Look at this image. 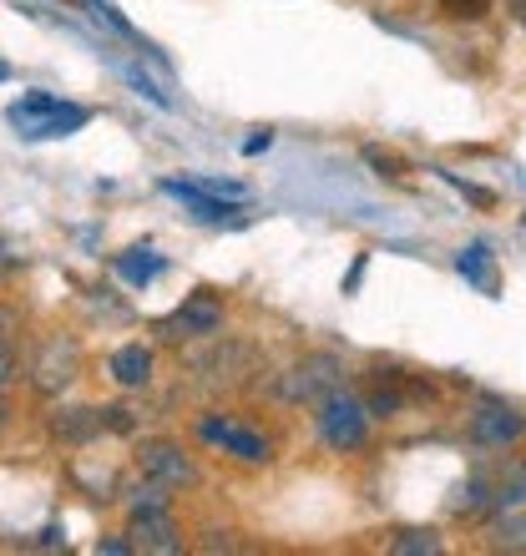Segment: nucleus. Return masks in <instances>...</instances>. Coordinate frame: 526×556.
Listing matches in <instances>:
<instances>
[{
	"instance_id": "obj_1",
	"label": "nucleus",
	"mask_w": 526,
	"mask_h": 556,
	"mask_svg": "<svg viewBox=\"0 0 526 556\" xmlns=\"http://www.w3.org/2000/svg\"><path fill=\"white\" fill-rule=\"evenodd\" d=\"M370 405L354 390H329V395L314 405V430H320V440L329 445V451H339V455H350V451H360L370 440Z\"/></svg>"
},
{
	"instance_id": "obj_2",
	"label": "nucleus",
	"mask_w": 526,
	"mask_h": 556,
	"mask_svg": "<svg viewBox=\"0 0 526 556\" xmlns=\"http://www.w3.org/2000/svg\"><path fill=\"white\" fill-rule=\"evenodd\" d=\"M5 117H11V127L21 137L41 142V137H72V132H82V127L91 122V112H87V106L61 102V97H51V91H26V97H21Z\"/></svg>"
},
{
	"instance_id": "obj_3",
	"label": "nucleus",
	"mask_w": 526,
	"mask_h": 556,
	"mask_svg": "<svg viewBox=\"0 0 526 556\" xmlns=\"http://www.w3.org/2000/svg\"><path fill=\"white\" fill-rule=\"evenodd\" d=\"M339 384H345V365H339L335 354H304V359H293L274 380V395L284 405H320Z\"/></svg>"
},
{
	"instance_id": "obj_4",
	"label": "nucleus",
	"mask_w": 526,
	"mask_h": 556,
	"mask_svg": "<svg viewBox=\"0 0 526 556\" xmlns=\"http://www.w3.org/2000/svg\"><path fill=\"white\" fill-rule=\"evenodd\" d=\"M188 369L203 384H243L253 369H259V350H253V344H243V339L213 334V339H208V350H198L188 359Z\"/></svg>"
},
{
	"instance_id": "obj_5",
	"label": "nucleus",
	"mask_w": 526,
	"mask_h": 556,
	"mask_svg": "<svg viewBox=\"0 0 526 556\" xmlns=\"http://www.w3.org/2000/svg\"><path fill=\"white\" fill-rule=\"evenodd\" d=\"M158 329H162V339H213L223 329V299L208 289L188 293Z\"/></svg>"
},
{
	"instance_id": "obj_6",
	"label": "nucleus",
	"mask_w": 526,
	"mask_h": 556,
	"mask_svg": "<svg viewBox=\"0 0 526 556\" xmlns=\"http://www.w3.org/2000/svg\"><path fill=\"white\" fill-rule=\"evenodd\" d=\"M466 435H471V445H481V451H506V445H516V440L526 435V415L512 410V405H501V400H486V405L471 410Z\"/></svg>"
},
{
	"instance_id": "obj_7",
	"label": "nucleus",
	"mask_w": 526,
	"mask_h": 556,
	"mask_svg": "<svg viewBox=\"0 0 526 556\" xmlns=\"http://www.w3.org/2000/svg\"><path fill=\"white\" fill-rule=\"evenodd\" d=\"M198 435H203L208 445L228 451L234 460H243V466H268V460H274V455H268V440H263L259 430H249V425H238V420L203 415V420H198Z\"/></svg>"
},
{
	"instance_id": "obj_8",
	"label": "nucleus",
	"mask_w": 526,
	"mask_h": 556,
	"mask_svg": "<svg viewBox=\"0 0 526 556\" xmlns=\"http://www.w3.org/2000/svg\"><path fill=\"white\" fill-rule=\"evenodd\" d=\"M137 470H142L147 481H162L167 491H183V485H198V466H192L183 445L173 440H142V451H137Z\"/></svg>"
},
{
	"instance_id": "obj_9",
	"label": "nucleus",
	"mask_w": 526,
	"mask_h": 556,
	"mask_svg": "<svg viewBox=\"0 0 526 556\" xmlns=\"http://www.w3.org/2000/svg\"><path fill=\"white\" fill-rule=\"evenodd\" d=\"M162 192L183 198V203L192 207V218H198V223H213V228H238V223H243V203H238V198H218V192L198 188V182L167 177V182H162Z\"/></svg>"
},
{
	"instance_id": "obj_10",
	"label": "nucleus",
	"mask_w": 526,
	"mask_h": 556,
	"mask_svg": "<svg viewBox=\"0 0 526 556\" xmlns=\"http://www.w3.org/2000/svg\"><path fill=\"white\" fill-rule=\"evenodd\" d=\"M132 546L152 556H173L183 552V536H177L167 511H132Z\"/></svg>"
},
{
	"instance_id": "obj_11",
	"label": "nucleus",
	"mask_w": 526,
	"mask_h": 556,
	"mask_svg": "<svg viewBox=\"0 0 526 556\" xmlns=\"http://www.w3.org/2000/svg\"><path fill=\"white\" fill-rule=\"evenodd\" d=\"M72 380H76V344L72 339H66V344L51 339L41 350V359H36V390L51 395V390H61V384H72Z\"/></svg>"
},
{
	"instance_id": "obj_12",
	"label": "nucleus",
	"mask_w": 526,
	"mask_h": 556,
	"mask_svg": "<svg viewBox=\"0 0 526 556\" xmlns=\"http://www.w3.org/2000/svg\"><path fill=\"white\" fill-rule=\"evenodd\" d=\"M486 511H497V485L491 481L471 476V481H461L451 491V516H461V521H481Z\"/></svg>"
},
{
	"instance_id": "obj_13",
	"label": "nucleus",
	"mask_w": 526,
	"mask_h": 556,
	"mask_svg": "<svg viewBox=\"0 0 526 556\" xmlns=\"http://www.w3.org/2000/svg\"><path fill=\"white\" fill-rule=\"evenodd\" d=\"M107 430V415L102 410H57L51 415V435L66 440V445H82V440L102 435Z\"/></svg>"
},
{
	"instance_id": "obj_14",
	"label": "nucleus",
	"mask_w": 526,
	"mask_h": 556,
	"mask_svg": "<svg viewBox=\"0 0 526 556\" xmlns=\"http://www.w3.org/2000/svg\"><path fill=\"white\" fill-rule=\"evenodd\" d=\"M112 380H117L122 390H142V384L152 380V350H142V344H122V350L112 354Z\"/></svg>"
},
{
	"instance_id": "obj_15",
	"label": "nucleus",
	"mask_w": 526,
	"mask_h": 556,
	"mask_svg": "<svg viewBox=\"0 0 526 556\" xmlns=\"http://www.w3.org/2000/svg\"><path fill=\"white\" fill-rule=\"evenodd\" d=\"M390 556H440L446 552V542H440V531L430 527H410V531H394L390 542Z\"/></svg>"
},
{
	"instance_id": "obj_16",
	"label": "nucleus",
	"mask_w": 526,
	"mask_h": 556,
	"mask_svg": "<svg viewBox=\"0 0 526 556\" xmlns=\"http://www.w3.org/2000/svg\"><path fill=\"white\" fill-rule=\"evenodd\" d=\"M491 546H497V552H526V506L497 511V527H491Z\"/></svg>"
},
{
	"instance_id": "obj_17",
	"label": "nucleus",
	"mask_w": 526,
	"mask_h": 556,
	"mask_svg": "<svg viewBox=\"0 0 526 556\" xmlns=\"http://www.w3.org/2000/svg\"><path fill=\"white\" fill-rule=\"evenodd\" d=\"M455 268H461L471 283H481L486 293H497V274H491V253H486V243H471V249L455 253Z\"/></svg>"
},
{
	"instance_id": "obj_18",
	"label": "nucleus",
	"mask_w": 526,
	"mask_h": 556,
	"mask_svg": "<svg viewBox=\"0 0 526 556\" xmlns=\"http://www.w3.org/2000/svg\"><path fill=\"white\" fill-rule=\"evenodd\" d=\"M127 506L132 511H167V485L142 476V485H132L127 491Z\"/></svg>"
},
{
	"instance_id": "obj_19",
	"label": "nucleus",
	"mask_w": 526,
	"mask_h": 556,
	"mask_svg": "<svg viewBox=\"0 0 526 556\" xmlns=\"http://www.w3.org/2000/svg\"><path fill=\"white\" fill-rule=\"evenodd\" d=\"M436 11L446 21H486V15L497 11V0H436Z\"/></svg>"
},
{
	"instance_id": "obj_20",
	"label": "nucleus",
	"mask_w": 526,
	"mask_h": 556,
	"mask_svg": "<svg viewBox=\"0 0 526 556\" xmlns=\"http://www.w3.org/2000/svg\"><path fill=\"white\" fill-rule=\"evenodd\" d=\"M117 268L132 278V283H147V278H158L162 258H152L147 249H132V253H122V258H117Z\"/></svg>"
},
{
	"instance_id": "obj_21",
	"label": "nucleus",
	"mask_w": 526,
	"mask_h": 556,
	"mask_svg": "<svg viewBox=\"0 0 526 556\" xmlns=\"http://www.w3.org/2000/svg\"><path fill=\"white\" fill-rule=\"evenodd\" d=\"M11 375H15V354L5 350V344H0V384L11 380Z\"/></svg>"
},
{
	"instance_id": "obj_22",
	"label": "nucleus",
	"mask_w": 526,
	"mask_h": 556,
	"mask_svg": "<svg viewBox=\"0 0 526 556\" xmlns=\"http://www.w3.org/2000/svg\"><path fill=\"white\" fill-rule=\"evenodd\" d=\"M97 552H137V546H132V542H117V536H107V542H97Z\"/></svg>"
},
{
	"instance_id": "obj_23",
	"label": "nucleus",
	"mask_w": 526,
	"mask_h": 556,
	"mask_svg": "<svg viewBox=\"0 0 526 556\" xmlns=\"http://www.w3.org/2000/svg\"><path fill=\"white\" fill-rule=\"evenodd\" d=\"M268 142H274V137H268V132H259V137H249V142H243V152H249V157H259V152H263V147H268Z\"/></svg>"
},
{
	"instance_id": "obj_24",
	"label": "nucleus",
	"mask_w": 526,
	"mask_h": 556,
	"mask_svg": "<svg viewBox=\"0 0 526 556\" xmlns=\"http://www.w3.org/2000/svg\"><path fill=\"white\" fill-rule=\"evenodd\" d=\"M506 15H512L516 26H522V30H526V0H506Z\"/></svg>"
}]
</instances>
